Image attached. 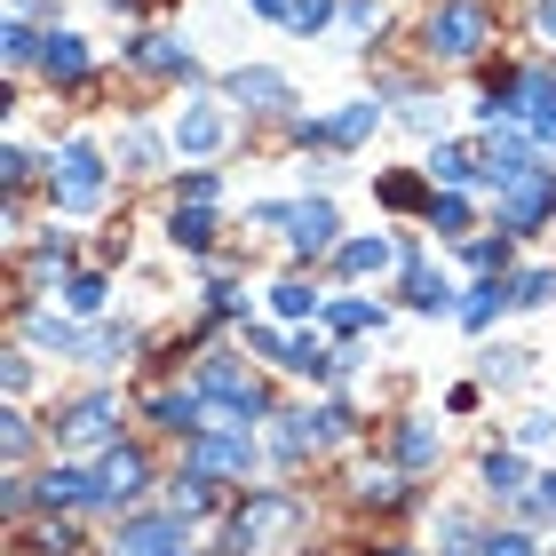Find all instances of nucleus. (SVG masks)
<instances>
[{"label": "nucleus", "mask_w": 556, "mask_h": 556, "mask_svg": "<svg viewBox=\"0 0 556 556\" xmlns=\"http://www.w3.org/2000/svg\"><path fill=\"white\" fill-rule=\"evenodd\" d=\"M48 191H56L64 215H96V207H104V191H112L104 151H96V143H64L56 167H48Z\"/></svg>", "instance_id": "nucleus-1"}, {"label": "nucleus", "mask_w": 556, "mask_h": 556, "mask_svg": "<svg viewBox=\"0 0 556 556\" xmlns=\"http://www.w3.org/2000/svg\"><path fill=\"white\" fill-rule=\"evenodd\" d=\"M485 40H493V16L477 9V0H445V9L429 16V33H421V48H429V56H445V64H469Z\"/></svg>", "instance_id": "nucleus-2"}, {"label": "nucleus", "mask_w": 556, "mask_h": 556, "mask_svg": "<svg viewBox=\"0 0 556 556\" xmlns=\"http://www.w3.org/2000/svg\"><path fill=\"white\" fill-rule=\"evenodd\" d=\"M263 223H287V247H294V255H334V231H342V223H334V207H326V199H302V207H263Z\"/></svg>", "instance_id": "nucleus-3"}, {"label": "nucleus", "mask_w": 556, "mask_h": 556, "mask_svg": "<svg viewBox=\"0 0 556 556\" xmlns=\"http://www.w3.org/2000/svg\"><path fill=\"white\" fill-rule=\"evenodd\" d=\"M556 207V175L533 167V175H517L509 191H501V231H541V215Z\"/></svg>", "instance_id": "nucleus-4"}, {"label": "nucleus", "mask_w": 556, "mask_h": 556, "mask_svg": "<svg viewBox=\"0 0 556 556\" xmlns=\"http://www.w3.org/2000/svg\"><path fill=\"white\" fill-rule=\"evenodd\" d=\"M477 167H485V184H493V191H509L517 175H533L541 160H533V143H525L509 119H493V136H485V151H477Z\"/></svg>", "instance_id": "nucleus-5"}, {"label": "nucleus", "mask_w": 556, "mask_h": 556, "mask_svg": "<svg viewBox=\"0 0 556 556\" xmlns=\"http://www.w3.org/2000/svg\"><path fill=\"white\" fill-rule=\"evenodd\" d=\"M247 462H255V445H247V429H199L191 438V469H207V477H247Z\"/></svg>", "instance_id": "nucleus-6"}, {"label": "nucleus", "mask_w": 556, "mask_h": 556, "mask_svg": "<svg viewBox=\"0 0 556 556\" xmlns=\"http://www.w3.org/2000/svg\"><path fill=\"white\" fill-rule=\"evenodd\" d=\"M278 533H294V501H278V493L247 501V509L231 517V548H239V556H247V548H263V541H278Z\"/></svg>", "instance_id": "nucleus-7"}, {"label": "nucleus", "mask_w": 556, "mask_h": 556, "mask_svg": "<svg viewBox=\"0 0 556 556\" xmlns=\"http://www.w3.org/2000/svg\"><path fill=\"white\" fill-rule=\"evenodd\" d=\"M374 119H382V104H374V96H358V104L334 112V119H294V136H302V143H366Z\"/></svg>", "instance_id": "nucleus-8"}, {"label": "nucleus", "mask_w": 556, "mask_h": 556, "mask_svg": "<svg viewBox=\"0 0 556 556\" xmlns=\"http://www.w3.org/2000/svg\"><path fill=\"white\" fill-rule=\"evenodd\" d=\"M151 421H160V429H175V438H199V429H207L215 421V406H207V390H160V397H151Z\"/></svg>", "instance_id": "nucleus-9"}, {"label": "nucleus", "mask_w": 556, "mask_h": 556, "mask_svg": "<svg viewBox=\"0 0 556 556\" xmlns=\"http://www.w3.org/2000/svg\"><path fill=\"white\" fill-rule=\"evenodd\" d=\"M175 541H184V509H167V517H136V525H119V541H112V556H167Z\"/></svg>", "instance_id": "nucleus-10"}, {"label": "nucleus", "mask_w": 556, "mask_h": 556, "mask_svg": "<svg viewBox=\"0 0 556 556\" xmlns=\"http://www.w3.org/2000/svg\"><path fill=\"white\" fill-rule=\"evenodd\" d=\"M40 72H48L56 88H80L88 72H96V56H88L80 33H48V40H40Z\"/></svg>", "instance_id": "nucleus-11"}, {"label": "nucleus", "mask_w": 556, "mask_h": 556, "mask_svg": "<svg viewBox=\"0 0 556 556\" xmlns=\"http://www.w3.org/2000/svg\"><path fill=\"white\" fill-rule=\"evenodd\" d=\"M96 485H104V509H128V501L143 493V453H136V445H104Z\"/></svg>", "instance_id": "nucleus-12"}, {"label": "nucleus", "mask_w": 556, "mask_h": 556, "mask_svg": "<svg viewBox=\"0 0 556 556\" xmlns=\"http://www.w3.org/2000/svg\"><path fill=\"white\" fill-rule=\"evenodd\" d=\"M33 493H40V509H104V485L88 469H48Z\"/></svg>", "instance_id": "nucleus-13"}, {"label": "nucleus", "mask_w": 556, "mask_h": 556, "mask_svg": "<svg viewBox=\"0 0 556 556\" xmlns=\"http://www.w3.org/2000/svg\"><path fill=\"white\" fill-rule=\"evenodd\" d=\"M334 263H342L350 278H382L390 263H406V247H397V239H382V231H374V239H342V247H334Z\"/></svg>", "instance_id": "nucleus-14"}, {"label": "nucleus", "mask_w": 556, "mask_h": 556, "mask_svg": "<svg viewBox=\"0 0 556 556\" xmlns=\"http://www.w3.org/2000/svg\"><path fill=\"white\" fill-rule=\"evenodd\" d=\"M128 56H136L143 72H167V80H191V72H199V64H191V48H175V40H160V33H136V40H128Z\"/></svg>", "instance_id": "nucleus-15"}, {"label": "nucleus", "mask_w": 556, "mask_h": 556, "mask_svg": "<svg viewBox=\"0 0 556 556\" xmlns=\"http://www.w3.org/2000/svg\"><path fill=\"white\" fill-rule=\"evenodd\" d=\"M231 96L247 112H278L287 104V72H263V64H247V72H231Z\"/></svg>", "instance_id": "nucleus-16"}, {"label": "nucleus", "mask_w": 556, "mask_h": 556, "mask_svg": "<svg viewBox=\"0 0 556 556\" xmlns=\"http://www.w3.org/2000/svg\"><path fill=\"white\" fill-rule=\"evenodd\" d=\"M64 429H72V445H119V406H112V397H88Z\"/></svg>", "instance_id": "nucleus-17"}, {"label": "nucleus", "mask_w": 556, "mask_h": 556, "mask_svg": "<svg viewBox=\"0 0 556 556\" xmlns=\"http://www.w3.org/2000/svg\"><path fill=\"white\" fill-rule=\"evenodd\" d=\"M406 302H414V311H462V302H453V287L414 255V247H406Z\"/></svg>", "instance_id": "nucleus-18"}, {"label": "nucleus", "mask_w": 556, "mask_h": 556, "mask_svg": "<svg viewBox=\"0 0 556 556\" xmlns=\"http://www.w3.org/2000/svg\"><path fill=\"white\" fill-rule=\"evenodd\" d=\"M223 136H231V119H223L215 104H191V112H184V128H175V143H184L191 160H199V151H215Z\"/></svg>", "instance_id": "nucleus-19"}, {"label": "nucleus", "mask_w": 556, "mask_h": 556, "mask_svg": "<svg viewBox=\"0 0 556 556\" xmlns=\"http://www.w3.org/2000/svg\"><path fill=\"white\" fill-rule=\"evenodd\" d=\"M501 302H517V287H501V278L485 270V278H477V287L462 294V326H493V318H501Z\"/></svg>", "instance_id": "nucleus-20"}, {"label": "nucleus", "mask_w": 556, "mask_h": 556, "mask_svg": "<svg viewBox=\"0 0 556 556\" xmlns=\"http://www.w3.org/2000/svg\"><path fill=\"white\" fill-rule=\"evenodd\" d=\"M469 175H485V167H477V151H462V143H438V151H429V184L462 191Z\"/></svg>", "instance_id": "nucleus-21"}, {"label": "nucleus", "mask_w": 556, "mask_h": 556, "mask_svg": "<svg viewBox=\"0 0 556 556\" xmlns=\"http://www.w3.org/2000/svg\"><path fill=\"white\" fill-rule=\"evenodd\" d=\"M278 421H287V429H278V462H302V453L326 438V421H318V414H278Z\"/></svg>", "instance_id": "nucleus-22"}, {"label": "nucleus", "mask_w": 556, "mask_h": 556, "mask_svg": "<svg viewBox=\"0 0 556 556\" xmlns=\"http://www.w3.org/2000/svg\"><path fill=\"white\" fill-rule=\"evenodd\" d=\"M207 239H215V215H207V199H191V207H175V247H191V255H207Z\"/></svg>", "instance_id": "nucleus-23"}, {"label": "nucleus", "mask_w": 556, "mask_h": 556, "mask_svg": "<svg viewBox=\"0 0 556 556\" xmlns=\"http://www.w3.org/2000/svg\"><path fill=\"white\" fill-rule=\"evenodd\" d=\"M270 302H278V318H318V311H326V294H318V287H302V278H278Z\"/></svg>", "instance_id": "nucleus-24"}, {"label": "nucleus", "mask_w": 556, "mask_h": 556, "mask_svg": "<svg viewBox=\"0 0 556 556\" xmlns=\"http://www.w3.org/2000/svg\"><path fill=\"white\" fill-rule=\"evenodd\" d=\"M429 231L462 239V231H469V199H462V191H429Z\"/></svg>", "instance_id": "nucleus-25"}, {"label": "nucleus", "mask_w": 556, "mask_h": 556, "mask_svg": "<svg viewBox=\"0 0 556 556\" xmlns=\"http://www.w3.org/2000/svg\"><path fill=\"white\" fill-rule=\"evenodd\" d=\"M64 302H72V311H80V318H96V311H104V302H112L104 270H80V278H64Z\"/></svg>", "instance_id": "nucleus-26"}, {"label": "nucleus", "mask_w": 556, "mask_h": 556, "mask_svg": "<svg viewBox=\"0 0 556 556\" xmlns=\"http://www.w3.org/2000/svg\"><path fill=\"white\" fill-rule=\"evenodd\" d=\"M397 462H406V469H429V462H438V429H429V421H406V429H397Z\"/></svg>", "instance_id": "nucleus-27"}, {"label": "nucleus", "mask_w": 556, "mask_h": 556, "mask_svg": "<svg viewBox=\"0 0 556 556\" xmlns=\"http://www.w3.org/2000/svg\"><path fill=\"white\" fill-rule=\"evenodd\" d=\"M485 485L501 501H525V462H517V453H485Z\"/></svg>", "instance_id": "nucleus-28"}, {"label": "nucleus", "mask_w": 556, "mask_h": 556, "mask_svg": "<svg viewBox=\"0 0 556 556\" xmlns=\"http://www.w3.org/2000/svg\"><path fill=\"white\" fill-rule=\"evenodd\" d=\"M318 318L334 326V334H366V326H382V311H374V302H326Z\"/></svg>", "instance_id": "nucleus-29"}, {"label": "nucleus", "mask_w": 556, "mask_h": 556, "mask_svg": "<svg viewBox=\"0 0 556 556\" xmlns=\"http://www.w3.org/2000/svg\"><path fill=\"white\" fill-rule=\"evenodd\" d=\"M207 501H215V477H207V469H184V477H175V509H184V517H199Z\"/></svg>", "instance_id": "nucleus-30"}, {"label": "nucleus", "mask_w": 556, "mask_h": 556, "mask_svg": "<svg viewBox=\"0 0 556 556\" xmlns=\"http://www.w3.org/2000/svg\"><path fill=\"white\" fill-rule=\"evenodd\" d=\"M33 342H40V350H80L72 318H56V311H33Z\"/></svg>", "instance_id": "nucleus-31"}, {"label": "nucleus", "mask_w": 556, "mask_h": 556, "mask_svg": "<svg viewBox=\"0 0 556 556\" xmlns=\"http://www.w3.org/2000/svg\"><path fill=\"white\" fill-rule=\"evenodd\" d=\"M40 40H48V33H33L24 16L9 24V33H0V48H9V64H40Z\"/></svg>", "instance_id": "nucleus-32"}, {"label": "nucleus", "mask_w": 556, "mask_h": 556, "mask_svg": "<svg viewBox=\"0 0 556 556\" xmlns=\"http://www.w3.org/2000/svg\"><path fill=\"white\" fill-rule=\"evenodd\" d=\"M278 366H294V374H334L326 342H311V334H302V342H287V358H278Z\"/></svg>", "instance_id": "nucleus-33"}, {"label": "nucleus", "mask_w": 556, "mask_h": 556, "mask_svg": "<svg viewBox=\"0 0 556 556\" xmlns=\"http://www.w3.org/2000/svg\"><path fill=\"white\" fill-rule=\"evenodd\" d=\"M326 16H334V0H287V24H294V33H326Z\"/></svg>", "instance_id": "nucleus-34"}, {"label": "nucleus", "mask_w": 556, "mask_h": 556, "mask_svg": "<svg viewBox=\"0 0 556 556\" xmlns=\"http://www.w3.org/2000/svg\"><path fill=\"white\" fill-rule=\"evenodd\" d=\"M517 302H525V311H541V302H556V270H525V278H517Z\"/></svg>", "instance_id": "nucleus-35"}, {"label": "nucleus", "mask_w": 556, "mask_h": 556, "mask_svg": "<svg viewBox=\"0 0 556 556\" xmlns=\"http://www.w3.org/2000/svg\"><path fill=\"white\" fill-rule=\"evenodd\" d=\"M382 199H390V207H429V199H421V184H414V175H382Z\"/></svg>", "instance_id": "nucleus-36"}, {"label": "nucleus", "mask_w": 556, "mask_h": 556, "mask_svg": "<svg viewBox=\"0 0 556 556\" xmlns=\"http://www.w3.org/2000/svg\"><path fill=\"white\" fill-rule=\"evenodd\" d=\"M485 374L493 382H525V350H485Z\"/></svg>", "instance_id": "nucleus-37"}, {"label": "nucleus", "mask_w": 556, "mask_h": 556, "mask_svg": "<svg viewBox=\"0 0 556 556\" xmlns=\"http://www.w3.org/2000/svg\"><path fill=\"white\" fill-rule=\"evenodd\" d=\"M509 263V239H469V270H501Z\"/></svg>", "instance_id": "nucleus-38"}, {"label": "nucleus", "mask_w": 556, "mask_h": 556, "mask_svg": "<svg viewBox=\"0 0 556 556\" xmlns=\"http://www.w3.org/2000/svg\"><path fill=\"white\" fill-rule=\"evenodd\" d=\"M119 160H128V167H151V160H160V143H151L143 128H128V136H119Z\"/></svg>", "instance_id": "nucleus-39"}, {"label": "nucleus", "mask_w": 556, "mask_h": 556, "mask_svg": "<svg viewBox=\"0 0 556 556\" xmlns=\"http://www.w3.org/2000/svg\"><path fill=\"white\" fill-rule=\"evenodd\" d=\"M477 556H541L525 533H493V541H477Z\"/></svg>", "instance_id": "nucleus-40"}, {"label": "nucleus", "mask_w": 556, "mask_h": 556, "mask_svg": "<svg viewBox=\"0 0 556 556\" xmlns=\"http://www.w3.org/2000/svg\"><path fill=\"white\" fill-rule=\"evenodd\" d=\"M0 175H9V191H24V184H33V151H24V143H9V160H0Z\"/></svg>", "instance_id": "nucleus-41"}, {"label": "nucleus", "mask_w": 556, "mask_h": 556, "mask_svg": "<svg viewBox=\"0 0 556 556\" xmlns=\"http://www.w3.org/2000/svg\"><path fill=\"white\" fill-rule=\"evenodd\" d=\"M358 493H366V501H397V493H406V485H397V477H390V469H366V477H358Z\"/></svg>", "instance_id": "nucleus-42"}, {"label": "nucleus", "mask_w": 556, "mask_h": 556, "mask_svg": "<svg viewBox=\"0 0 556 556\" xmlns=\"http://www.w3.org/2000/svg\"><path fill=\"white\" fill-rule=\"evenodd\" d=\"M556 438V414H525L517 421V445H548Z\"/></svg>", "instance_id": "nucleus-43"}, {"label": "nucleus", "mask_w": 556, "mask_h": 556, "mask_svg": "<svg viewBox=\"0 0 556 556\" xmlns=\"http://www.w3.org/2000/svg\"><path fill=\"white\" fill-rule=\"evenodd\" d=\"M184 199H215V167H191L184 175Z\"/></svg>", "instance_id": "nucleus-44"}, {"label": "nucleus", "mask_w": 556, "mask_h": 556, "mask_svg": "<svg viewBox=\"0 0 556 556\" xmlns=\"http://www.w3.org/2000/svg\"><path fill=\"white\" fill-rule=\"evenodd\" d=\"M541 509H548V517H556V469H548V477H541Z\"/></svg>", "instance_id": "nucleus-45"}, {"label": "nucleus", "mask_w": 556, "mask_h": 556, "mask_svg": "<svg viewBox=\"0 0 556 556\" xmlns=\"http://www.w3.org/2000/svg\"><path fill=\"white\" fill-rule=\"evenodd\" d=\"M541 33L556 40V0H541Z\"/></svg>", "instance_id": "nucleus-46"}, {"label": "nucleus", "mask_w": 556, "mask_h": 556, "mask_svg": "<svg viewBox=\"0 0 556 556\" xmlns=\"http://www.w3.org/2000/svg\"><path fill=\"white\" fill-rule=\"evenodd\" d=\"M255 9H263V16H287V0H255Z\"/></svg>", "instance_id": "nucleus-47"}, {"label": "nucleus", "mask_w": 556, "mask_h": 556, "mask_svg": "<svg viewBox=\"0 0 556 556\" xmlns=\"http://www.w3.org/2000/svg\"><path fill=\"white\" fill-rule=\"evenodd\" d=\"M374 556H414V548H374Z\"/></svg>", "instance_id": "nucleus-48"}, {"label": "nucleus", "mask_w": 556, "mask_h": 556, "mask_svg": "<svg viewBox=\"0 0 556 556\" xmlns=\"http://www.w3.org/2000/svg\"><path fill=\"white\" fill-rule=\"evenodd\" d=\"M167 556H184V548H167Z\"/></svg>", "instance_id": "nucleus-49"}]
</instances>
